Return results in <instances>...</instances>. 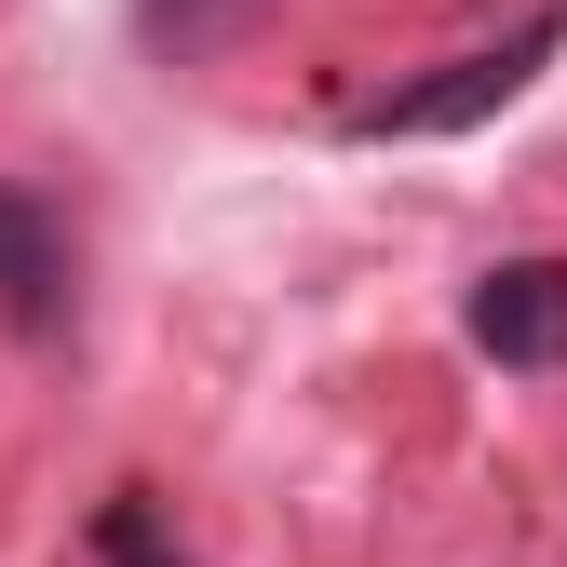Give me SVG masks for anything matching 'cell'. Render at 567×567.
<instances>
[{
  "label": "cell",
  "instance_id": "6da1fadb",
  "mask_svg": "<svg viewBox=\"0 0 567 567\" xmlns=\"http://www.w3.org/2000/svg\"><path fill=\"white\" fill-rule=\"evenodd\" d=\"M567 54V14L540 0L527 28H501V41H473V54H446L433 82H392V95H365L351 109V135H365V150H392V135H473V122H501L540 68Z\"/></svg>",
  "mask_w": 567,
  "mask_h": 567
},
{
  "label": "cell",
  "instance_id": "7a4b0ae2",
  "mask_svg": "<svg viewBox=\"0 0 567 567\" xmlns=\"http://www.w3.org/2000/svg\"><path fill=\"white\" fill-rule=\"evenodd\" d=\"M82 311V244H68V203L0 176V324L14 338H68Z\"/></svg>",
  "mask_w": 567,
  "mask_h": 567
},
{
  "label": "cell",
  "instance_id": "3957f363",
  "mask_svg": "<svg viewBox=\"0 0 567 567\" xmlns=\"http://www.w3.org/2000/svg\"><path fill=\"white\" fill-rule=\"evenodd\" d=\"M460 324H473L486 365H514V379H567V257H501V270H473Z\"/></svg>",
  "mask_w": 567,
  "mask_h": 567
},
{
  "label": "cell",
  "instance_id": "277c9868",
  "mask_svg": "<svg viewBox=\"0 0 567 567\" xmlns=\"http://www.w3.org/2000/svg\"><path fill=\"white\" fill-rule=\"evenodd\" d=\"M257 14L270 0H135V41H150L163 68H203V54H230Z\"/></svg>",
  "mask_w": 567,
  "mask_h": 567
},
{
  "label": "cell",
  "instance_id": "5b68a950",
  "mask_svg": "<svg viewBox=\"0 0 567 567\" xmlns=\"http://www.w3.org/2000/svg\"><path fill=\"white\" fill-rule=\"evenodd\" d=\"M95 567H189V540L163 527L150 486H109V501H95Z\"/></svg>",
  "mask_w": 567,
  "mask_h": 567
}]
</instances>
